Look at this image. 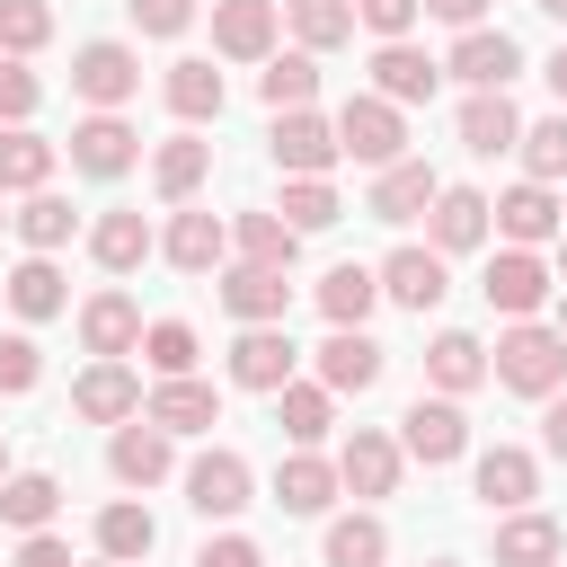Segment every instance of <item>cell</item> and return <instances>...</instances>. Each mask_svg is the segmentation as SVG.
Here are the masks:
<instances>
[{
    "instance_id": "b9f144b4",
    "label": "cell",
    "mask_w": 567,
    "mask_h": 567,
    "mask_svg": "<svg viewBox=\"0 0 567 567\" xmlns=\"http://www.w3.org/2000/svg\"><path fill=\"white\" fill-rule=\"evenodd\" d=\"M159 89H168V106H177L186 124L221 115V71H213V62H168V80H159Z\"/></svg>"
},
{
    "instance_id": "8992f818",
    "label": "cell",
    "mask_w": 567,
    "mask_h": 567,
    "mask_svg": "<svg viewBox=\"0 0 567 567\" xmlns=\"http://www.w3.org/2000/svg\"><path fill=\"white\" fill-rule=\"evenodd\" d=\"M133 159H142V133H133L115 106H97L89 124H71V168H80V177H124Z\"/></svg>"
},
{
    "instance_id": "d6a6232c",
    "label": "cell",
    "mask_w": 567,
    "mask_h": 567,
    "mask_svg": "<svg viewBox=\"0 0 567 567\" xmlns=\"http://www.w3.org/2000/svg\"><path fill=\"white\" fill-rule=\"evenodd\" d=\"M230 248H239L248 266H284V275H292V257H301V230H292L284 213H239V221H230Z\"/></svg>"
},
{
    "instance_id": "30bf717a",
    "label": "cell",
    "mask_w": 567,
    "mask_h": 567,
    "mask_svg": "<svg viewBox=\"0 0 567 567\" xmlns=\"http://www.w3.org/2000/svg\"><path fill=\"white\" fill-rule=\"evenodd\" d=\"M478 292H487V301H496L505 319H532V310L549 301V266H540L532 248H496V257H487V284H478Z\"/></svg>"
},
{
    "instance_id": "836d02e7",
    "label": "cell",
    "mask_w": 567,
    "mask_h": 567,
    "mask_svg": "<svg viewBox=\"0 0 567 567\" xmlns=\"http://www.w3.org/2000/svg\"><path fill=\"white\" fill-rule=\"evenodd\" d=\"M372 301H381V266H328V284H319L328 328H363V319H372Z\"/></svg>"
},
{
    "instance_id": "ee69618b",
    "label": "cell",
    "mask_w": 567,
    "mask_h": 567,
    "mask_svg": "<svg viewBox=\"0 0 567 567\" xmlns=\"http://www.w3.org/2000/svg\"><path fill=\"white\" fill-rule=\"evenodd\" d=\"M514 151H523V168H532L540 186H558V177H567V106H558V115H540V124H523V142H514Z\"/></svg>"
},
{
    "instance_id": "816d5d0a",
    "label": "cell",
    "mask_w": 567,
    "mask_h": 567,
    "mask_svg": "<svg viewBox=\"0 0 567 567\" xmlns=\"http://www.w3.org/2000/svg\"><path fill=\"white\" fill-rule=\"evenodd\" d=\"M124 9H133L142 35H186L195 27V0H124Z\"/></svg>"
},
{
    "instance_id": "e575fe53",
    "label": "cell",
    "mask_w": 567,
    "mask_h": 567,
    "mask_svg": "<svg viewBox=\"0 0 567 567\" xmlns=\"http://www.w3.org/2000/svg\"><path fill=\"white\" fill-rule=\"evenodd\" d=\"M328 399H337L328 381H284V390H275V425H284V443H301V452H310V443L328 434V416H337Z\"/></svg>"
},
{
    "instance_id": "9c48e42d",
    "label": "cell",
    "mask_w": 567,
    "mask_h": 567,
    "mask_svg": "<svg viewBox=\"0 0 567 567\" xmlns=\"http://www.w3.org/2000/svg\"><path fill=\"white\" fill-rule=\"evenodd\" d=\"M452 80H470V89H505L514 71H523V44L505 35V27H461V44H452V62H443Z\"/></svg>"
},
{
    "instance_id": "7c38bea8",
    "label": "cell",
    "mask_w": 567,
    "mask_h": 567,
    "mask_svg": "<svg viewBox=\"0 0 567 567\" xmlns=\"http://www.w3.org/2000/svg\"><path fill=\"white\" fill-rule=\"evenodd\" d=\"M186 505H195L204 523H230V514L248 505V461H239V452H204V461H186Z\"/></svg>"
},
{
    "instance_id": "f5cc1de1",
    "label": "cell",
    "mask_w": 567,
    "mask_h": 567,
    "mask_svg": "<svg viewBox=\"0 0 567 567\" xmlns=\"http://www.w3.org/2000/svg\"><path fill=\"white\" fill-rule=\"evenodd\" d=\"M195 567H266V558H257V540L221 532V540H204V549H195Z\"/></svg>"
},
{
    "instance_id": "03108f58",
    "label": "cell",
    "mask_w": 567,
    "mask_h": 567,
    "mask_svg": "<svg viewBox=\"0 0 567 567\" xmlns=\"http://www.w3.org/2000/svg\"><path fill=\"white\" fill-rule=\"evenodd\" d=\"M0 221H9V213H0Z\"/></svg>"
},
{
    "instance_id": "be15d7a7",
    "label": "cell",
    "mask_w": 567,
    "mask_h": 567,
    "mask_svg": "<svg viewBox=\"0 0 567 567\" xmlns=\"http://www.w3.org/2000/svg\"><path fill=\"white\" fill-rule=\"evenodd\" d=\"M97 567H133V558H97Z\"/></svg>"
},
{
    "instance_id": "603a6c76",
    "label": "cell",
    "mask_w": 567,
    "mask_h": 567,
    "mask_svg": "<svg viewBox=\"0 0 567 567\" xmlns=\"http://www.w3.org/2000/svg\"><path fill=\"white\" fill-rule=\"evenodd\" d=\"M337 487H346L337 461H319V452H301V443H292V461L275 470V505H284V514H328Z\"/></svg>"
},
{
    "instance_id": "52a82bcc",
    "label": "cell",
    "mask_w": 567,
    "mask_h": 567,
    "mask_svg": "<svg viewBox=\"0 0 567 567\" xmlns=\"http://www.w3.org/2000/svg\"><path fill=\"white\" fill-rule=\"evenodd\" d=\"M292 363H301V346L284 337V319H266V328H239V346H230V381L239 390H284L292 381Z\"/></svg>"
},
{
    "instance_id": "f1b7e54d",
    "label": "cell",
    "mask_w": 567,
    "mask_h": 567,
    "mask_svg": "<svg viewBox=\"0 0 567 567\" xmlns=\"http://www.w3.org/2000/svg\"><path fill=\"white\" fill-rule=\"evenodd\" d=\"M558 549H567V532L549 514H505L496 523V567H558Z\"/></svg>"
},
{
    "instance_id": "680465c9",
    "label": "cell",
    "mask_w": 567,
    "mask_h": 567,
    "mask_svg": "<svg viewBox=\"0 0 567 567\" xmlns=\"http://www.w3.org/2000/svg\"><path fill=\"white\" fill-rule=\"evenodd\" d=\"M540 9H549V18H558V27H567V0H540Z\"/></svg>"
},
{
    "instance_id": "ffe728a7",
    "label": "cell",
    "mask_w": 567,
    "mask_h": 567,
    "mask_svg": "<svg viewBox=\"0 0 567 567\" xmlns=\"http://www.w3.org/2000/svg\"><path fill=\"white\" fill-rule=\"evenodd\" d=\"M558 213H567V204H558L540 177H523L514 195H496V230H505L514 248H540V239H558Z\"/></svg>"
},
{
    "instance_id": "6da1fadb",
    "label": "cell",
    "mask_w": 567,
    "mask_h": 567,
    "mask_svg": "<svg viewBox=\"0 0 567 567\" xmlns=\"http://www.w3.org/2000/svg\"><path fill=\"white\" fill-rule=\"evenodd\" d=\"M487 372H496L505 390H523V399H549V390L567 381V337H558V328H540V319H514V328L496 337Z\"/></svg>"
},
{
    "instance_id": "ab89813d",
    "label": "cell",
    "mask_w": 567,
    "mask_h": 567,
    "mask_svg": "<svg viewBox=\"0 0 567 567\" xmlns=\"http://www.w3.org/2000/svg\"><path fill=\"white\" fill-rule=\"evenodd\" d=\"M9 221H18V239H27V248H35V257H53V248H62V239H71V230H80V213H71V204H62V195H44V186H35V195H27V204H18V213H9Z\"/></svg>"
},
{
    "instance_id": "f6af8a7d",
    "label": "cell",
    "mask_w": 567,
    "mask_h": 567,
    "mask_svg": "<svg viewBox=\"0 0 567 567\" xmlns=\"http://www.w3.org/2000/svg\"><path fill=\"white\" fill-rule=\"evenodd\" d=\"M275 213H284L292 230H328L346 204H337V186H328V177H284V204H275Z\"/></svg>"
},
{
    "instance_id": "7402d4cb",
    "label": "cell",
    "mask_w": 567,
    "mask_h": 567,
    "mask_svg": "<svg viewBox=\"0 0 567 567\" xmlns=\"http://www.w3.org/2000/svg\"><path fill=\"white\" fill-rule=\"evenodd\" d=\"M80 346H89V354H133V346H142L133 292H89V301H80Z\"/></svg>"
},
{
    "instance_id": "9a60e30c",
    "label": "cell",
    "mask_w": 567,
    "mask_h": 567,
    "mask_svg": "<svg viewBox=\"0 0 567 567\" xmlns=\"http://www.w3.org/2000/svg\"><path fill=\"white\" fill-rule=\"evenodd\" d=\"M434 195H443V177L425 168V159H390L381 177H372V221H416V213H434Z\"/></svg>"
},
{
    "instance_id": "8d00e7d4",
    "label": "cell",
    "mask_w": 567,
    "mask_h": 567,
    "mask_svg": "<svg viewBox=\"0 0 567 567\" xmlns=\"http://www.w3.org/2000/svg\"><path fill=\"white\" fill-rule=\"evenodd\" d=\"M151 549H159L151 505H133V496H124V505H106V514H97V558H133V567H142Z\"/></svg>"
},
{
    "instance_id": "bcb514c9",
    "label": "cell",
    "mask_w": 567,
    "mask_h": 567,
    "mask_svg": "<svg viewBox=\"0 0 567 567\" xmlns=\"http://www.w3.org/2000/svg\"><path fill=\"white\" fill-rule=\"evenodd\" d=\"M142 363H151L159 381L195 372V328H186V319H151V328H142Z\"/></svg>"
},
{
    "instance_id": "c3c4849f",
    "label": "cell",
    "mask_w": 567,
    "mask_h": 567,
    "mask_svg": "<svg viewBox=\"0 0 567 567\" xmlns=\"http://www.w3.org/2000/svg\"><path fill=\"white\" fill-rule=\"evenodd\" d=\"M44 106V80L27 71V53H0V124H27Z\"/></svg>"
},
{
    "instance_id": "9f6ffc18",
    "label": "cell",
    "mask_w": 567,
    "mask_h": 567,
    "mask_svg": "<svg viewBox=\"0 0 567 567\" xmlns=\"http://www.w3.org/2000/svg\"><path fill=\"white\" fill-rule=\"evenodd\" d=\"M540 434H549V452L567 461V399H558V390H549V416H540Z\"/></svg>"
},
{
    "instance_id": "277c9868",
    "label": "cell",
    "mask_w": 567,
    "mask_h": 567,
    "mask_svg": "<svg viewBox=\"0 0 567 567\" xmlns=\"http://www.w3.org/2000/svg\"><path fill=\"white\" fill-rule=\"evenodd\" d=\"M399 452H416L425 470L461 461V452H470V416H461V399H416V408L399 416Z\"/></svg>"
},
{
    "instance_id": "e7e4bbea",
    "label": "cell",
    "mask_w": 567,
    "mask_h": 567,
    "mask_svg": "<svg viewBox=\"0 0 567 567\" xmlns=\"http://www.w3.org/2000/svg\"><path fill=\"white\" fill-rule=\"evenodd\" d=\"M434 567H452V558H434Z\"/></svg>"
},
{
    "instance_id": "003e7915",
    "label": "cell",
    "mask_w": 567,
    "mask_h": 567,
    "mask_svg": "<svg viewBox=\"0 0 567 567\" xmlns=\"http://www.w3.org/2000/svg\"><path fill=\"white\" fill-rule=\"evenodd\" d=\"M558 204H567V195H558Z\"/></svg>"
},
{
    "instance_id": "d4e9b609",
    "label": "cell",
    "mask_w": 567,
    "mask_h": 567,
    "mask_svg": "<svg viewBox=\"0 0 567 567\" xmlns=\"http://www.w3.org/2000/svg\"><path fill=\"white\" fill-rule=\"evenodd\" d=\"M337 478H346L354 496H390V487H399V443L372 434V425H354V443L337 452Z\"/></svg>"
},
{
    "instance_id": "e0dca14e",
    "label": "cell",
    "mask_w": 567,
    "mask_h": 567,
    "mask_svg": "<svg viewBox=\"0 0 567 567\" xmlns=\"http://www.w3.org/2000/svg\"><path fill=\"white\" fill-rule=\"evenodd\" d=\"M142 416L168 425V434H213V425H221V399H213V381L177 372V381H159V390L142 399Z\"/></svg>"
},
{
    "instance_id": "db71d44e",
    "label": "cell",
    "mask_w": 567,
    "mask_h": 567,
    "mask_svg": "<svg viewBox=\"0 0 567 567\" xmlns=\"http://www.w3.org/2000/svg\"><path fill=\"white\" fill-rule=\"evenodd\" d=\"M9 567H71V540H53V532H27Z\"/></svg>"
},
{
    "instance_id": "f907efd6",
    "label": "cell",
    "mask_w": 567,
    "mask_h": 567,
    "mask_svg": "<svg viewBox=\"0 0 567 567\" xmlns=\"http://www.w3.org/2000/svg\"><path fill=\"white\" fill-rule=\"evenodd\" d=\"M416 9H425V0H354V18H363L381 44H399V35L416 27Z\"/></svg>"
},
{
    "instance_id": "5b68a950",
    "label": "cell",
    "mask_w": 567,
    "mask_h": 567,
    "mask_svg": "<svg viewBox=\"0 0 567 567\" xmlns=\"http://www.w3.org/2000/svg\"><path fill=\"white\" fill-rule=\"evenodd\" d=\"M106 470H115L124 487H159V478L177 470V434H168V425H151V416H124V425H115V443H106Z\"/></svg>"
},
{
    "instance_id": "2e32d148",
    "label": "cell",
    "mask_w": 567,
    "mask_h": 567,
    "mask_svg": "<svg viewBox=\"0 0 567 567\" xmlns=\"http://www.w3.org/2000/svg\"><path fill=\"white\" fill-rule=\"evenodd\" d=\"M452 284H443V248H390L381 257V301L399 310H434Z\"/></svg>"
},
{
    "instance_id": "ac0fdd59",
    "label": "cell",
    "mask_w": 567,
    "mask_h": 567,
    "mask_svg": "<svg viewBox=\"0 0 567 567\" xmlns=\"http://www.w3.org/2000/svg\"><path fill=\"white\" fill-rule=\"evenodd\" d=\"M487 221H496V204H487L478 186H443V195H434V213H425V230H434V248H443V257L478 248V239H487Z\"/></svg>"
},
{
    "instance_id": "7bdbcfd3",
    "label": "cell",
    "mask_w": 567,
    "mask_h": 567,
    "mask_svg": "<svg viewBox=\"0 0 567 567\" xmlns=\"http://www.w3.org/2000/svg\"><path fill=\"white\" fill-rule=\"evenodd\" d=\"M390 558V532L372 514H337L328 523V567H381Z\"/></svg>"
},
{
    "instance_id": "3957f363",
    "label": "cell",
    "mask_w": 567,
    "mask_h": 567,
    "mask_svg": "<svg viewBox=\"0 0 567 567\" xmlns=\"http://www.w3.org/2000/svg\"><path fill=\"white\" fill-rule=\"evenodd\" d=\"M266 142H275V168H284V177H328V168L346 159L337 124H328V115H310V106H284Z\"/></svg>"
},
{
    "instance_id": "74e56055",
    "label": "cell",
    "mask_w": 567,
    "mask_h": 567,
    "mask_svg": "<svg viewBox=\"0 0 567 567\" xmlns=\"http://www.w3.org/2000/svg\"><path fill=\"white\" fill-rule=\"evenodd\" d=\"M284 27L301 35V53H328L354 35V0H284Z\"/></svg>"
},
{
    "instance_id": "91938a15",
    "label": "cell",
    "mask_w": 567,
    "mask_h": 567,
    "mask_svg": "<svg viewBox=\"0 0 567 567\" xmlns=\"http://www.w3.org/2000/svg\"><path fill=\"white\" fill-rule=\"evenodd\" d=\"M558 275H567V239H558Z\"/></svg>"
},
{
    "instance_id": "4dcf8cb0",
    "label": "cell",
    "mask_w": 567,
    "mask_h": 567,
    "mask_svg": "<svg viewBox=\"0 0 567 567\" xmlns=\"http://www.w3.org/2000/svg\"><path fill=\"white\" fill-rule=\"evenodd\" d=\"M204 177H213V142L177 133V142H159V151H151V186H159L168 204H186V195H195Z\"/></svg>"
},
{
    "instance_id": "83f0119b",
    "label": "cell",
    "mask_w": 567,
    "mask_h": 567,
    "mask_svg": "<svg viewBox=\"0 0 567 567\" xmlns=\"http://www.w3.org/2000/svg\"><path fill=\"white\" fill-rule=\"evenodd\" d=\"M425 372H434V390H443V399H461V390H478V381H487V346H478L470 328H443V337L425 346Z\"/></svg>"
},
{
    "instance_id": "681fc988",
    "label": "cell",
    "mask_w": 567,
    "mask_h": 567,
    "mask_svg": "<svg viewBox=\"0 0 567 567\" xmlns=\"http://www.w3.org/2000/svg\"><path fill=\"white\" fill-rule=\"evenodd\" d=\"M44 381V354H35V337H0V390L18 399V390H35Z\"/></svg>"
},
{
    "instance_id": "ba28073f",
    "label": "cell",
    "mask_w": 567,
    "mask_h": 567,
    "mask_svg": "<svg viewBox=\"0 0 567 567\" xmlns=\"http://www.w3.org/2000/svg\"><path fill=\"white\" fill-rule=\"evenodd\" d=\"M71 408H80L89 425H124V416H142V381H133V363H124V354H97V363L71 381Z\"/></svg>"
},
{
    "instance_id": "7a4b0ae2",
    "label": "cell",
    "mask_w": 567,
    "mask_h": 567,
    "mask_svg": "<svg viewBox=\"0 0 567 567\" xmlns=\"http://www.w3.org/2000/svg\"><path fill=\"white\" fill-rule=\"evenodd\" d=\"M337 142H346V159H363V168H390V159H408V124H399V106H390L381 89L337 106Z\"/></svg>"
},
{
    "instance_id": "6f0895ef",
    "label": "cell",
    "mask_w": 567,
    "mask_h": 567,
    "mask_svg": "<svg viewBox=\"0 0 567 567\" xmlns=\"http://www.w3.org/2000/svg\"><path fill=\"white\" fill-rule=\"evenodd\" d=\"M549 89H558V106H567V44L549 53Z\"/></svg>"
},
{
    "instance_id": "94428289",
    "label": "cell",
    "mask_w": 567,
    "mask_h": 567,
    "mask_svg": "<svg viewBox=\"0 0 567 567\" xmlns=\"http://www.w3.org/2000/svg\"><path fill=\"white\" fill-rule=\"evenodd\" d=\"M558 337H567V301H558Z\"/></svg>"
},
{
    "instance_id": "6125c7cd",
    "label": "cell",
    "mask_w": 567,
    "mask_h": 567,
    "mask_svg": "<svg viewBox=\"0 0 567 567\" xmlns=\"http://www.w3.org/2000/svg\"><path fill=\"white\" fill-rule=\"evenodd\" d=\"M0 478H9V443H0Z\"/></svg>"
},
{
    "instance_id": "11a10c76",
    "label": "cell",
    "mask_w": 567,
    "mask_h": 567,
    "mask_svg": "<svg viewBox=\"0 0 567 567\" xmlns=\"http://www.w3.org/2000/svg\"><path fill=\"white\" fill-rule=\"evenodd\" d=\"M425 9H434V18H452V27H478V18H487V0H425Z\"/></svg>"
},
{
    "instance_id": "f35d334b",
    "label": "cell",
    "mask_w": 567,
    "mask_h": 567,
    "mask_svg": "<svg viewBox=\"0 0 567 567\" xmlns=\"http://www.w3.org/2000/svg\"><path fill=\"white\" fill-rule=\"evenodd\" d=\"M257 97H266L275 115H284V106H310V97H319V62H310V53H266Z\"/></svg>"
},
{
    "instance_id": "4fadbf2b",
    "label": "cell",
    "mask_w": 567,
    "mask_h": 567,
    "mask_svg": "<svg viewBox=\"0 0 567 567\" xmlns=\"http://www.w3.org/2000/svg\"><path fill=\"white\" fill-rule=\"evenodd\" d=\"M275 0H213V53H230V62H266L275 53Z\"/></svg>"
},
{
    "instance_id": "60d3db41",
    "label": "cell",
    "mask_w": 567,
    "mask_h": 567,
    "mask_svg": "<svg viewBox=\"0 0 567 567\" xmlns=\"http://www.w3.org/2000/svg\"><path fill=\"white\" fill-rule=\"evenodd\" d=\"M71 292H62V266L53 257H27V266H9V310L18 319H53Z\"/></svg>"
},
{
    "instance_id": "f546056e",
    "label": "cell",
    "mask_w": 567,
    "mask_h": 567,
    "mask_svg": "<svg viewBox=\"0 0 567 567\" xmlns=\"http://www.w3.org/2000/svg\"><path fill=\"white\" fill-rule=\"evenodd\" d=\"M53 142L44 133H27V124H0V195H35L44 177H53Z\"/></svg>"
},
{
    "instance_id": "cb8c5ba5",
    "label": "cell",
    "mask_w": 567,
    "mask_h": 567,
    "mask_svg": "<svg viewBox=\"0 0 567 567\" xmlns=\"http://www.w3.org/2000/svg\"><path fill=\"white\" fill-rule=\"evenodd\" d=\"M461 142H470L478 159L514 151V142H523V115H514V97H505V89H470V106H461Z\"/></svg>"
},
{
    "instance_id": "d6986e66",
    "label": "cell",
    "mask_w": 567,
    "mask_h": 567,
    "mask_svg": "<svg viewBox=\"0 0 567 567\" xmlns=\"http://www.w3.org/2000/svg\"><path fill=\"white\" fill-rule=\"evenodd\" d=\"M434 80H443V62H425V53L408 44V35L372 53V89H381L390 106H425V97H434Z\"/></svg>"
},
{
    "instance_id": "7dc6e473",
    "label": "cell",
    "mask_w": 567,
    "mask_h": 567,
    "mask_svg": "<svg viewBox=\"0 0 567 567\" xmlns=\"http://www.w3.org/2000/svg\"><path fill=\"white\" fill-rule=\"evenodd\" d=\"M53 35V9L44 0H0V53H35Z\"/></svg>"
},
{
    "instance_id": "44dd1931",
    "label": "cell",
    "mask_w": 567,
    "mask_h": 567,
    "mask_svg": "<svg viewBox=\"0 0 567 567\" xmlns=\"http://www.w3.org/2000/svg\"><path fill=\"white\" fill-rule=\"evenodd\" d=\"M159 248H168V266H177V275H213V266L230 257V221H213V213H186V204H177V221H168V239H159Z\"/></svg>"
},
{
    "instance_id": "5bb4252c",
    "label": "cell",
    "mask_w": 567,
    "mask_h": 567,
    "mask_svg": "<svg viewBox=\"0 0 567 567\" xmlns=\"http://www.w3.org/2000/svg\"><path fill=\"white\" fill-rule=\"evenodd\" d=\"M71 89H80L89 106H124V97L142 89V62H133V44H80V62H71Z\"/></svg>"
},
{
    "instance_id": "d590c367",
    "label": "cell",
    "mask_w": 567,
    "mask_h": 567,
    "mask_svg": "<svg viewBox=\"0 0 567 567\" xmlns=\"http://www.w3.org/2000/svg\"><path fill=\"white\" fill-rule=\"evenodd\" d=\"M53 505H62V478H44V470H9L0 478V523L9 532H44Z\"/></svg>"
},
{
    "instance_id": "484cf974",
    "label": "cell",
    "mask_w": 567,
    "mask_h": 567,
    "mask_svg": "<svg viewBox=\"0 0 567 567\" xmlns=\"http://www.w3.org/2000/svg\"><path fill=\"white\" fill-rule=\"evenodd\" d=\"M478 496H487L496 514H523V505L540 496V470H532V452H514V443L478 452Z\"/></svg>"
},
{
    "instance_id": "8fae6325",
    "label": "cell",
    "mask_w": 567,
    "mask_h": 567,
    "mask_svg": "<svg viewBox=\"0 0 567 567\" xmlns=\"http://www.w3.org/2000/svg\"><path fill=\"white\" fill-rule=\"evenodd\" d=\"M221 310H230L239 328H266V319H284V310H292V284H284V266H248V257H239V266L221 275Z\"/></svg>"
},
{
    "instance_id": "1f68e13d",
    "label": "cell",
    "mask_w": 567,
    "mask_h": 567,
    "mask_svg": "<svg viewBox=\"0 0 567 567\" xmlns=\"http://www.w3.org/2000/svg\"><path fill=\"white\" fill-rule=\"evenodd\" d=\"M151 248H159V239H151V221H142V213H97V230H89V257H97L106 275H133Z\"/></svg>"
},
{
    "instance_id": "4316f807",
    "label": "cell",
    "mask_w": 567,
    "mask_h": 567,
    "mask_svg": "<svg viewBox=\"0 0 567 567\" xmlns=\"http://www.w3.org/2000/svg\"><path fill=\"white\" fill-rule=\"evenodd\" d=\"M319 381H328V390H372V381H381V346H372L363 328H328V346H319Z\"/></svg>"
}]
</instances>
